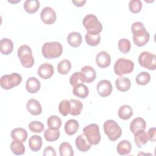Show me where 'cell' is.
<instances>
[{
    "mask_svg": "<svg viewBox=\"0 0 156 156\" xmlns=\"http://www.w3.org/2000/svg\"><path fill=\"white\" fill-rule=\"evenodd\" d=\"M131 30L133 33V41L136 46L142 47L147 43L150 35L141 22H135L132 25Z\"/></svg>",
    "mask_w": 156,
    "mask_h": 156,
    "instance_id": "obj_1",
    "label": "cell"
},
{
    "mask_svg": "<svg viewBox=\"0 0 156 156\" xmlns=\"http://www.w3.org/2000/svg\"><path fill=\"white\" fill-rule=\"evenodd\" d=\"M41 52L43 57L47 59L56 58L62 54L63 47L57 41L46 42L42 46Z\"/></svg>",
    "mask_w": 156,
    "mask_h": 156,
    "instance_id": "obj_2",
    "label": "cell"
},
{
    "mask_svg": "<svg viewBox=\"0 0 156 156\" xmlns=\"http://www.w3.org/2000/svg\"><path fill=\"white\" fill-rule=\"evenodd\" d=\"M104 131L110 141H115L122 135V130L118 124L114 120L109 119L104 123Z\"/></svg>",
    "mask_w": 156,
    "mask_h": 156,
    "instance_id": "obj_3",
    "label": "cell"
},
{
    "mask_svg": "<svg viewBox=\"0 0 156 156\" xmlns=\"http://www.w3.org/2000/svg\"><path fill=\"white\" fill-rule=\"evenodd\" d=\"M18 57L22 66L24 68H30L34 64V58L30 47L28 45H21L18 49Z\"/></svg>",
    "mask_w": 156,
    "mask_h": 156,
    "instance_id": "obj_4",
    "label": "cell"
},
{
    "mask_svg": "<svg viewBox=\"0 0 156 156\" xmlns=\"http://www.w3.org/2000/svg\"><path fill=\"white\" fill-rule=\"evenodd\" d=\"M114 72L119 76L132 73L134 68L133 62L124 58H118L114 65Z\"/></svg>",
    "mask_w": 156,
    "mask_h": 156,
    "instance_id": "obj_5",
    "label": "cell"
},
{
    "mask_svg": "<svg viewBox=\"0 0 156 156\" xmlns=\"http://www.w3.org/2000/svg\"><path fill=\"white\" fill-rule=\"evenodd\" d=\"M83 132L87 140L93 145H96L101 141V135L99 126L96 124H90L85 126Z\"/></svg>",
    "mask_w": 156,
    "mask_h": 156,
    "instance_id": "obj_6",
    "label": "cell"
},
{
    "mask_svg": "<svg viewBox=\"0 0 156 156\" xmlns=\"http://www.w3.org/2000/svg\"><path fill=\"white\" fill-rule=\"evenodd\" d=\"M22 81L21 76L16 73L2 76L0 79L1 87L4 90H10L18 85Z\"/></svg>",
    "mask_w": 156,
    "mask_h": 156,
    "instance_id": "obj_7",
    "label": "cell"
},
{
    "mask_svg": "<svg viewBox=\"0 0 156 156\" xmlns=\"http://www.w3.org/2000/svg\"><path fill=\"white\" fill-rule=\"evenodd\" d=\"M82 24L87 32H93L100 33L102 30V25L98 20L96 16L93 14L86 15L83 20Z\"/></svg>",
    "mask_w": 156,
    "mask_h": 156,
    "instance_id": "obj_8",
    "label": "cell"
},
{
    "mask_svg": "<svg viewBox=\"0 0 156 156\" xmlns=\"http://www.w3.org/2000/svg\"><path fill=\"white\" fill-rule=\"evenodd\" d=\"M138 63L145 68L149 70H155L156 68V57L154 54L143 51L138 57Z\"/></svg>",
    "mask_w": 156,
    "mask_h": 156,
    "instance_id": "obj_9",
    "label": "cell"
},
{
    "mask_svg": "<svg viewBox=\"0 0 156 156\" xmlns=\"http://www.w3.org/2000/svg\"><path fill=\"white\" fill-rule=\"evenodd\" d=\"M55 12L50 7H44L40 13V18L46 24H52L56 20Z\"/></svg>",
    "mask_w": 156,
    "mask_h": 156,
    "instance_id": "obj_10",
    "label": "cell"
},
{
    "mask_svg": "<svg viewBox=\"0 0 156 156\" xmlns=\"http://www.w3.org/2000/svg\"><path fill=\"white\" fill-rule=\"evenodd\" d=\"M96 90L101 97H107L112 92L113 87L111 82L108 80H101L96 85Z\"/></svg>",
    "mask_w": 156,
    "mask_h": 156,
    "instance_id": "obj_11",
    "label": "cell"
},
{
    "mask_svg": "<svg viewBox=\"0 0 156 156\" xmlns=\"http://www.w3.org/2000/svg\"><path fill=\"white\" fill-rule=\"evenodd\" d=\"M53 66L48 63H43L38 68V75L43 79H48L54 74Z\"/></svg>",
    "mask_w": 156,
    "mask_h": 156,
    "instance_id": "obj_12",
    "label": "cell"
},
{
    "mask_svg": "<svg viewBox=\"0 0 156 156\" xmlns=\"http://www.w3.org/2000/svg\"><path fill=\"white\" fill-rule=\"evenodd\" d=\"M96 62L97 65L101 68L109 66L111 63V58L109 54L104 51L99 52L96 56Z\"/></svg>",
    "mask_w": 156,
    "mask_h": 156,
    "instance_id": "obj_13",
    "label": "cell"
},
{
    "mask_svg": "<svg viewBox=\"0 0 156 156\" xmlns=\"http://www.w3.org/2000/svg\"><path fill=\"white\" fill-rule=\"evenodd\" d=\"M75 144L77 149L82 152L88 151L91 147V144L87 140L84 134L79 135L75 140Z\"/></svg>",
    "mask_w": 156,
    "mask_h": 156,
    "instance_id": "obj_14",
    "label": "cell"
},
{
    "mask_svg": "<svg viewBox=\"0 0 156 156\" xmlns=\"http://www.w3.org/2000/svg\"><path fill=\"white\" fill-rule=\"evenodd\" d=\"M27 111L32 115H38L42 112V108L40 102L35 99H29L26 104Z\"/></svg>",
    "mask_w": 156,
    "mask_h": 156,
    "instance_id": "obj_15",
    "label": "cell"
},
{
    "mask_svg": "<svg viewBox=\"0 0 156 156\" xmlns=\"http://www.w3.org/2000/svg\"><path fill=\"white\" fill-rule=\"evenodd\" d=\"M40 82L35 77H29L26 82V88L31 94L37 93L40 89Z\"/></svg>",
    "mask_w": 156,
    "mask_h": 156,
    "instance_id": "obj_16",
    "label": "cell"
},
{
    "mask_svg": "<svg viewBox=\"0 0 156 156\" xmlns=\"http://www.w3.org/2000/svg\"><path fill=\"white\" fill-rule=\"evenodd\" d=\"M80 72L83 74L86 83H91L93 82L96 77V73L95 69L91 66H84L81 68Z\"/></svg>",
    "mask_w": 156,
    "mask_h": 156,
    "instance_id": "obj_17",
    "label": "cell"
},
{
    "mask_svg": "<svg viewBox=\"0 0 156 156\" xmlns=\"http://www.w3.org/2000/svg\"><path fill=\"white\" fill-rule=\"evenodd\" d=\"M115 85L119 91L121 92H125L130 89L131 86V82L128 78L121 76L116 79Z\"/></svg>",
    "mask_w": 156,
    "mask_h": 156,
    "instance_id": "obj_18",
    "label": "cell"
},
{
    "mask_svg": "<svg viewBox=\"0 0 156 156\" xmlns=\"http://www.w3.org/2000/svg\"><path fill=\"white\" fill-rule=\"evenodd\" d=\"M134 134V140L136 146L139 148L145 145L148 141V135L144 130H140Z\"/></svg>",
    "mask_w": 156,
    "mask_h": 156,
    "instance_id": "obj_19",
    "label": "cell"
},
{
    "mask_svg": "<svg viewBox=\"0 0 156 156\" xmlns=\"http://www.w3.org/2000/svg\"><path fill=\"white\" fill-rule=\"evenodd\" d=\"M11 137L14 140H18L22 143L25 142L27 138L26 130L21 127L15 128L11 132Z\"/></svg>",
    "mask_w": 156,
    "mask_h": 156,
    "instance_id": "obj_20",
    "label": "cell"
},
{
    "mask_svg": "<svg viewBox=\"0 0 156 156\" xmlns=\"http://www.w3.org/2000/svg\"><path fill=\"white\" fill-rule=\"evenodd\" d=\"M13 49V41L7 38H4L0 41V51L4 55L10 54Z\"/></svg>",
    "mask_w": 156,
    "mask_h": 156,
    "instance_id": "obj_21",
    "label": "cell"
},
{
    "mask_svg": "<svg viewBox=\"0 0 156 156\" xmlns=\"http://www.w3.org/2000/svg\"><path fill=\"white\" fill-rule=\"evenodd\" d=\"M67 41L71 46L73 48H77L82 43V35L80 33L77 32H71L67 36Z\"/></svg>",
    "mask_w": 156,
    "mask_h": 156,
    "instance_id": "obj_22",
    "label": "cell"
},
{
    "mask_svg": "<svg viewBox=\"0 0 156 156\" xmlns=\"http://www.w3.org/2000/svg\"><path fill=\"white\" fill-rule=\"evenodd\" d=\"M73 93L74 96L82 98H86L89 94V90L83 83L76 85L73 89Z\"/></svg>",
    "mask_w": 156,
    "mask_h": 156,
    "instance_id": "obj_23",
    "label": "cell"
},
{
    "mask_svg": "<svg viewBox=\"0 0 156 156\" xmlns=\"http://www.w3.org/2000/svg\"><path fill=\"white\" fill-rule=\"evenodd\" d=\"M146 127L145 121L140 117L135 118L130 124V130L132 133H135L138 130H144Z\"/></svg>",
    "mask_w": 156,
    "mask_h": 156,
    "instance_id": "obj_24",
    "label": "cell"
},
{
    "mask_svg": "<svg viewBox=\"0 0 156 156\" xmlns=\"http://www.w3.org/2000/svg\"><path fill=\"white\" fill-rule=\"evenodd\" d=\"M79 128V124L77 120L71 119L66 122L64 126V129L66 133L68 135L75 134Z\"/></svg>",
    "mask_w": 156,
    "mask_h": 156,
    "instance_id": "obj_25",
    "label": "cell"
},
{
    "mask_svg": "<svg viewBox=\"0 0 156 156\" xmlns=\"http://www.w3.org/2000/svg\"><path fill=\"white\" fill-rule=\"evenodd\" d=\"M42 139L40 136L34 135L30 136L29 140V148L34 152H37L41 148L42 146Z\"/></svg>",
    "mask_w": 156,
    "mask_h": 156,
    "instance_id": "obj_26",
    "label": "cell"
},
{
    "mask_svg": "<svg viewBox=\"0 0 156 156\" xmlns=\"http://www.w3.org/2000/svg\"><path fill=\"white\" fill-rule=\"evenodd\" d=\"M85 41L88 45L91 46H96L100 43V34L97 32H87L85 34Z\"/></svg>",
    "mask_w": 156,
    "mask_h": 156,
    "instance_id": "obj_27",
    "label": "cell"
},
{
    "mask_svg": "<svg viewBox=\"0 0 156 156\" xmlns=\"http://www.w3.org/2000/svg\"><path fill=\"white\" fill-rule=\"evenodd\" d=\"M132 149L130 143L126 140L121 141L117 145L116 151L121 155H126L129 154Z\"/></svg>",
    "mask_w": 156,
    "mask_h": 156,
    "instance_id": "obj_28",
    "label": "cell"
},
{
    "mask_svg": "<svg viewBox=\"0 0 156 156\" xmlns=\"http://www.w3.org/2000/svg\"><path fill=\"white\" fill-rule=\"evenodd\" d=\"M118 115L120 119L127 120L132 117L133 115V110L130 105H123L119 107Z\"/></svg>",
    "mask_w": 156,
    "mask_h": 156,
    "instance_id": "obj_29",
    "label": "cell"
},
{
    "mask_svg": "<svg viewBox=\"0 0 156 156\" xmlns=\"http://www.w3.org/2000/svg\"><path fill=\"white\" fill-rule=\"evenodd\" d=\"M40 2L38 0H26L24 3V9L28 13H34L40 7Z\"/></svg>",
    "mask_w": 156,
    "mask_h": 156,
    "instance_id": "obj_30",
    "label": "cell"
},
{
    "mask_svg": "<svg viewBox=\"0 0 156 156\" xmlns=\"http://www.w3.org/2000/svg\"><path fill=\"white\" fill-rule=\"evenodd\" d=\"M71 104V111L69 114L73 116H77L80 114L83 108V104L81 101L75 99L69 100Z\"/></svg>",
    "mask_w": 156,
    "mask_h": 156,
    "instance_id": "obj_31",
    "label": "cell"
},
{
    "mask_svg": "<svg viewBox=\"0 0 156 156\" xmlns=\"http://www.w3.org/2000/svg\"><path fill=\"white\" fill-rule=\"evenodd\" d=\"M44 137L47 141H55L60 137V131L58 129L48 128L44 132Z\"/></svg>",
    "mask_w": 156,
    "mask_h": 156,
    "instance_id": "obj_32",
    "label": "cell"
},
{
    "mask_svg": "<svg viewBox=\"0 0 156 156\" xmlns=\"http://www.w3.org/2000/svg\"><path fill=\"white\" fill-rule=\"evenodd\" d=\"M10 149L12 152L16 155H23L25 152V147L22 142L14 140L10 144Z\"/></svg>",
    "mask_w": 156,
    "mask_h": 156,
    "instance_id": "obj_33",
    "label": "cell"
},
{
    "mask_svg": "<svg viewBox=\"0 0 156 156\" xmlns=\"http://www.w3.org/2000/svg\"><path fill=\"white\" fill-rule=\"evenodd\" d=\"M71 69V63L69 60L63 59L61 60L57 65V71L59 74L65 75L68 74Z\"/></svg>",
    "mask_w": 156,
    "mask_h": 156,
    "instance_id": "obj_34",
    "label": "cell"
},
{
    "mask_svg": "<svg viewBox=\"0 0 156 156\" xmlns=\"http://www.w3.org/2000/svg\"><path fill=\"white\" fill-rule=\"evenodd\" d=\"M59 153L61 156H73V149L71 145L68 142L62 143L59 146Z\"/></svg>",
    "mask_w": 156,
    "mask_h": 156,
    "instance_id": "obj_35",
    "label": "cell"
},
{
    "mask_svg": "<svg viewBox=\"0 0 156 156\" xmlns=\"http://www.w3.org/2000/svg\"><path fill=\"white\" fill-rule=\"evenodd\" d=\"M85 82V77L83 74L80 72H75L69 77V83L73 86L74 87L77 84Z\"/></svg>",
    "mask_w": 156,
    "mask_h": 156,
    "instance_id": "obj_36",
    "label": "cell"
},
{
    "mask_svg": "<svg viewBox=\"0 0 156 156\" xmlns=\"http://www.w3.org/2000/svg\"><path fill=\"white\" fill-rule=\"evenodd\" d=\"M47 124L49 128L59 129L62 126V120L58 116L56 115H52L48 118L47 120Z\"/></svg>",
    "mask_w": 156,
    "mask_h": 156,
    "instance_id": "obj_37",
    "label": "cell"
},
{
    "mask_svg": "<svg viewBox=\"0 0 156 156\" xmlns=\"http://www.w3.org/2000/svg\"><path fill=\"white\" fill-rule=\"evenodd\" d=\"M151 80V76L147 72H140L136 77L135 81L140 85H147Z\"/></svg>",
    "mask_w": 156,
    "mask_h": 156,
    "instance_id": "obj_38",
    "label": "cell"
},
{
    "mask_svg": "<svg viewBox=\"0 0 156 156\" xmlns=\"http://www.w3.org/2000/svg\"><path fill=\"white\" fill-rule=\"evenodd\" d=\"M58 111L64 116H67L71 111V104L67 99L62 100L58 105Z\"/></svg>",
    "mask_w": 156,
    "mask_h": 156,
    "instance_id": "obj_39",
    "label": "cell"
},
{
    "mask_svg": "<svg viewBox=\"0 0 156 156\" xmlns=\"http://www.w3.org/2000/svg\"><path fill=\"white\" fill-rule=\"evenodd\" d=\"M118 49L122 54L128 53L131 48L130 41L126 38H121L119 40L118 43Z\"/></svg>",
    "mask_w": 156,
    "mask_h": 156,
    "instance_id": "obj_40",
    "label": "cell"
},
{
    "mask_svg": "<svg viewBox=\"0 0 156 156\" xmlns=\"http://www.w3.org/2000/svg\"><path fill=\"white\" fill-rule=\"evenodd\" d=\"M28 127L29 130L34 133H40L44 129V124L38 121H33L30 122L28 124Z\"/></svg>",
    "mask_w": 156,
    "mask_h": 156,
    "instance_id": "obj_41",
    "label": "cell"
},
{
    "mask_svg": "<svg viewBox=\"0 0 156 156\" xmlns=\"http://www.w3.org/2000/svg\"><path fill=\"white\" fill-rule=\"evenodd\" d=\"M142 8V2L140 0H132L129 3V9L133 13L140 12Z\"/></svg>",
    "mask_w": 156,
    "mask_h": 156,
    "instance_id": "obj_42",
    "label": "cell"
},
{
    "mask_svg": "<svg viewBox=\"0 0 156 156\" xmlns=\"http://www.w3.org/2000/svg\"><path fill=\"white\" fill-rule=\"evenodd\" d=\"M43 155V156H55L56 152L52 146H48L44 149Z\"/></svg>",
    "mask_w": 156,
    "mask_h": 156,
    "instance_id": "obj_43",
    "label": "cell"
},
{
    "mask_svg": "<svg viewBox=\"0 0 156 156\" xmlns=\"http://www.w3.org/2000/svg\"><path fill=\"white\" fill-rule=\"evenodd\" d=\"M148 140L151 141H155L156 140V129L155 127L150 128L148 130Z\"/></svg>",
    "mask_w": 156,
    "mask_h": 156,
    "instance_id": "obj_44",
    "label": "cell"
},
{
    "mask_svg": "<svg viewBox=\"0 0 156 156\" xmlns=\"http://www.w3.org/2000/svg\"><path fill=\"white\" fill-rule=\"evenodd\" d=\"M73 3L77 7H82L84 5V4L86 3L85 0H80V1H72Z\"/></svg>",
    "mask_w": 156,
    "mask_h": 156,
    "instance_id": "obj_45",
    "label": "cell"
}]
</instances>
